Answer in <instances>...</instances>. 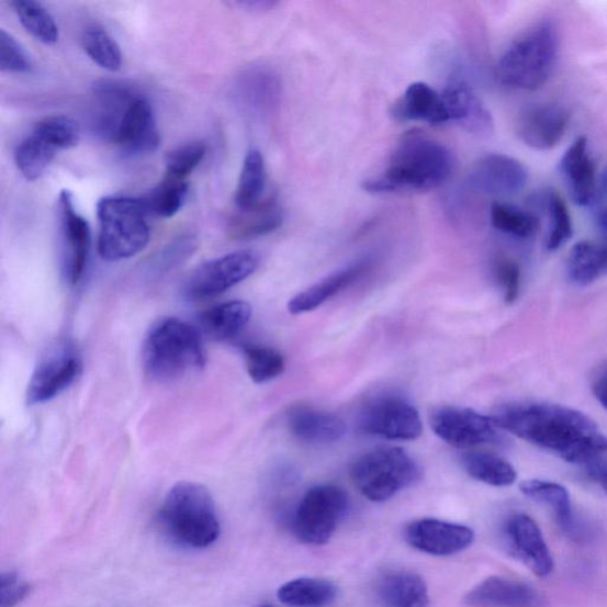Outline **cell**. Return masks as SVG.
Here are the masks:
<instances>
[{"mask_svg": "<svg viewBox=\"0 0 607 607\" xmlns=\"http://www.w3.org/2000/svg\"><path fill=\"white\" fill-rule=\"evenodd\" d=\"M492 419L498 428L571 464L587 468L607 453V438L598 425L586 414L565 406L510 404L497 408Z\"/></svg>", "mask_w": 607, "mask_h": 607, "instance_id": "cell-1", "label": "cell"}, {"mask_svg": "<svg viewBox=\"0 0 607 607\" xmlns=\"http://www.w3.org/2000/svg\"><path fill=\"white\" fill-rule=\"evenodd\" d=\"M453 170L449 147L414 131L396 145L387 169L367 180L363 188L372 194L428 191L446 184Z\"/></svg>", "mask_w": 607, "mask_h": 607, "instance_id": "cell-2", "label": "cell"}, {"mask_svg": "<svg viewBox=\"0 0 607 607\" xmlns=\"http://www.w3.org/2000/svg\"><path fill=\"white\" fill-rule=\"evenodd\" d=\"M158 524L172 542L191 550L211 547L221 532L212 494L192 482H180L170 488L158 513Z\"/></svg>", "mask_w": 607, "mask_h": 607, "instance_id": "cell-3", "label": "cell"}, {"mask_svg": "<svg viewBox=\"0 0 607 607\" xmlns=\"http://www.w3.org/2000/svg\"><path fill=\"white\" fill-rule=\"evenodd\" d=\"M143 363L145 373L160 382L199 372L205 366L200 333L181 319H160L145 338Z\"/></svg>", "mask_w": 607, "mask_h": 607, "instance_id": "cell-4", "label": "cell"}, {"mask_svg": "<svg viewBox=\"0 0 607 607\" xmlns=\"http://www.w3.org/2000/svg\"><path fill=\"white\" fill-rule=\"evenodd\" d=\"M558 54V29L553 22L544 21L516 40L503 54L497 78L515 90H539L552 77Z\"/></svg>", "mask_w": 607, "mask_h": 607, "instance_id": "cell-5", "label": "cell"}, {"mask_svg": "<svg viewBox=\"0 0 607 607\" xmlns=\"http://www.w3.org/2000/svg\"><path fill=\"white\" fill-rule=\"evenodd\" d=\"M149 214L143 199L102 198L97 205L100 257L121 261L139 255L150 243Z\"/></svg>", "mask_w": 607, "mask_h": 607, "instance_id": "cell-6", "label": "cell"}, {"mask_svg": "<svg viewBox=\"0 0 607 607\" xmlns=\"http://www.w3.org/2000/svg\"><path fill=\"white\" fill-rule=\"evenodd\" d=\"M351 480L369 501L386 502L421 479V468L398 448H380L361 456L351 468Z\"/></svg>", "mask_w": 607, "mask_h": 607, "instance_id": "cell-7", "label": "cell"}, {"mask_svg": "<svg viewBox=\"0 0 607 607\" xmlns=\"http://www.w3.org/2000/svg\"><path fill=\"white\" fill-rule=\"evenodd\" d=\"M349 507V496L342 487L324 484L310 488L292 518L294 537L310 546L327 544Z\"/></svg>", "mask_w": 607, "mask_h": 607, "instance_id": "cell-8", "label": "cell"}, {"mask_svg": "<svg viewBox=\"0 0 607 607\" xmlns=\"http://www.w3.org/2000/svg\"><path fill=\"white\" fill-rule=\"evenodd\" d=\"M259 262V256L251 250L234 251L206 261L188 279L187 297L191 301L217 297L254 274Z\"/></svg>", "mask_w": 607, "mask_h": 607, "instance_id": "cell-9", "label": "cell"}, {"mask_svg": "<svg viewBox=\"0 0 607 607\" xmlns=\"http://www.w3.org/2000/svg\"><path fill=\"white\" fill-rule=\"evenodd\" d=\"M359 427L366 435L390 440H416L423 435L419 412L397 395L379 396L369 403L361 413Z\"/></svg>", "mask_w": 607, "mask_h": 607, "instance_id": "cell-10", "label": "cell"}, {"mask_svg": "<svg viewBox=\"0 0 607 607\" xmlns=\"http://www.w3.org/2000/svg\"><path fill=\"white\" fill-rule=\"evenodd\" d=\"M57 209L65 276L71 285H77L86 272L88 260H90L91 227L88 221L76 211L70 191L61 192Z\"/></svg>", "mask_w": 607, "mask_h": 607, "instance_id": "cell-11", "label": "cell"}, {"mask_svg": "<svg viewBox=\"0 0 607 607\" xmlns=\"http://www.w3.org/2000/svg\"><path fill=\"white\" fill-rule=\"evenodd\" d=\"M434 432L457 449L469 450L498 439L492 418L469 408L442 407L431 416Z\"/></svg>", "mask_w": 607, "mask_h": 607, "instance_id": "cell-12", "label": "cell"}, {"mask_svg": "<svg viewBox=\"0 0 607 607\" xmlns=\"http://www.w3.org/2000/svg\"><path fill=\"white\" fill-rule=\"evenodd\" d=\"M528 170L520 160L491 154L475 162L469 173L470 187L486 196H510L525 189Z\"/></svg>", "mask_w": 607, "mask_h": 607, "instance_id": "cell-13", "label": "cell"}, {"mask_svg": "<svg viewBox=\"0 0 607 607\" xmlns=\"http://www.w3.org/2000/svg\"><path fill=\"white\" fill-rule=\"evenodd\" d=\"M404 535L414 550L435 557L461 553L475 541V532L471 528L436 518H421L408 524Z\"/></svg>", "mask_w": 607, "mask_h": 607, "instance_id": "cell-14", "label": "cell"}, {"mask_svg": "<svg viewBox=\"0 0 607 607\" xmlns=\"http://www.w3.org/2000/svg\"><path fill=\"white\" fill-rule=\"evenodd\" d=\"M112 144L130 156H143L158 149L160 135L149 100L139 94L131 102Z\"/></svg>", "mask_w": 607, "mask_h": 607, "instance_id": "cell-15", "label": "cell"}, {"mask_svg": "<svg viewBox=\"0 0 607 607\" xmlns=\"http://www.w3.org/2000/svg\"><path fill=\"white\" fill-rule=\"evenodd\" d=\"M82 370L79 355L65 349L44 359L29 381L27 403L37 405L50 402L78 379Z\"/></svg>", "mask_w": 607, "mask_h": 607, "instance_id": "cell-16", "label": "cell"}, {"mask_svg": "<svg viewBox=\"0 0 607 607\" xmlns=\"http://www.w3.org/2000/svg\"><path fill=\"white\" fill-rule=\"evenodd\" d=\"M506 538L512 553L525 562L527 567L539 577L553 572L554 562L542 531L531 517L515 514L506 525Z\"/></svg>", "mask_w": 607, "mask_h": 607, "instance_id": "cell-17", "label": "cell"}, {"mask_svg": "<svg viewBox=\"0 0 607 607\" xmlns=\"http://www.w3.org/2000/svg\"><path fill=\"white\" fill-rule=\"evenodd\" d=\"M570 124V113L559 105H536L526 109L518 117V137L539 151L553 149L564 138Z\"/></svg>", "mask_w": 607, "mask_h": 607, "instance_id": "cell-18", "label": "cell"}, {"mask_svg": "<svg viewBox=\"0 0 607 607\" xmlns=\"http://www.w3.org/2000/svg\"><path fill=\"white\" fill-rule=\"evenodd\" d=\"M559 168L575 204L588 206L597 201L596 168L585 137L577 138L569 147L560 160Z\"/></svg>", "mask_w": 607, "mask_h": 607, "instance_id": "cell-19", "label": "cell"}, {"mask_svg": "<svg viewBox=\"0 0 607 607\" xmlns=\"http://www.w3.org/2000/svg\"><path fill=\"white\" fill-rule=\"evenodd\" d=\"M441 94L447 103L450 122L457 123L473 135H492L493 115L467 82L453 80Z\"/></svg>", "mask_w": 607, "mask_h": 607, "instance_id": "cell-20", "label": "cell"}, {"mask_svg": "<svg viewBox=\"0 0 607 607\" xmlns=\"http://www.w3.org/2000/svg\"><path fill=\"white\" fill-rule=\"evenodd\" d=\"M472 607H536L539 596L529 585L503 576L487 577L465 597Z\"/></svg>", "mask_w": 607, "mask_h": 607, "instance_id": "cell-21", "label": "cell"}, {"mask_svg": "<svg viewBox=\"0 0 607 607\" xmlns=\"http://www.w3.org/2000/svg\"><path fill=\"white\" fill-rule=\"evenodd\" d=\"M288 423L295 438L314 446L336 442L347 432L345 421L335 414L307 406L292 408Z\"/></svg>", "mask_w": 607, "mask_h": 607, "instance_id": "cell-22", "label": "cell"}, {"mask_svg": "<svg viewBox=\"0 0 607 607\" xmlns=\"http://www.w3.org/2000/svg\"><path fill=\"white\" fill-rule=\"evenodd\" d=\"M400 121L441 125L450 122L446 100L435 88L425 82L412 83L394 106Z\"/></svg>", "mask_w": 607, "mask_h": 607, "instance_id": "cell-23", "label": "cell"}, {"mask_svg": "<svg viewBox=\"0 0 607 607\" xmlns=\"http://www.w3.org/2000/svg\"><path fill=\"white\" fill-rule=\"evenodd\" d=\"M370 268V260L355 262L348 268L340 270L328 278L319 281L314 286L295 295L289 303V311L292 315H302L314 311L325 302H328L337 293L350 286L362 277Z\"/></svg>", "mask_w": 607, "mask_h": 607, "instance_id": "cell-24", "label": "cell"}, {"mask_svg": "<svg viewBox=\"0 0 607 607\" xmlns=\"http://www.w3.org/2000/svg\"><path fill=\"white\" fill-rule=\"evenodd\" d=\"M378 595L384 607H428V588L423 577L406 570L383 574Z\"/></svg>", "mask_w": 607, "mask_h": 607, "instance_id": "cell-25", "label": "cell"}, {"mask_svg": "<svg viewBox=\"0 0 607 607\" xmlns=\"http://www.w3.org/2000/svg\"><path fill=\"white\" fill-rule=\"evenodd\" d=\"M284 214L276 199H266L255 209L236 210L228 224L234 240H250L269 235L283 225Z\"/></svg>", "mask_w": 607, "mask_h": 607, "instance_id": "cell-26", "label": "cell"}, {"mask_svg": "<svg viewBox=\"0 0 607 607\" xmlns=\"http://www.w3.org/2000/svg\"><path fill=\"white\" fill-rule=\"evenodd\" d=\"M251 318V306L244 301H232L212 307L201 317L202 331L215 340L238 336Z\"/></svg>", "mask_w": 607, "mask_h": 607, "instance_id": "cell-27", "label": "cell"}, {"mask_svg": "<svg viewBox=\"0 0 607 607\" xmlns=\"http://www.w3.org/2000/svg\"><path fill=\"white\" fill-rule=\"evenodd\" d=\"M247 106L260 115H270L279 106L281 82L273 70L255 68L247 71L241 82Z\"/></svg>", "mask_w": 607, "mask_h": 607, "instance_id": "cell-28", "label": "cell"}, {"mask_svg": "<svg viewBox=\"0 0 607 607\" xmlns=\"http://www.w3.org/2000/svg\"><path fill=\"white\" fill-rule=\"evenodd\" d=\"M572 283L586 286L607 276V245L582 241L574 245L567 260Z\"/></svg>", "mask_w": 607, "mask_h": 607, "instance_id": "cell-29", "label": "cell"}, {"mask_svg": "<svg viewBox=\"0 0 607 607\" xmlns=\"http://www.w3.org/2000/svg\"><path fill=\"white\" fill-rule=\"evenodd\" d=\"M520 488L528 498L550 507L562 530L573 535L575 524L571 497L565 486L554 482L528 480L520 484Z\"/></svg>", "mask_w": 607, "mask_h": 607, "instance_id": "cell-30", "label": "cell"}, {"mask_svg": "<svg viewBox=\"0 0 607 607\" xmlns=\"http://www.w3.org/2000/svg\"><path fill=\"white\" fill-rule=\"evenodd\" d=\"M336 597V585L319 577H299L278 589L279 600L295 607L329 605Z\"/></svg>", "mask_w": 607, "mask_h": 607, "instance_id": "cell-31", "label": "cell"}, {"mask_svg": "<svg viewBox=\"0 0 607 607\" xmlns=\"http://www.w3.org/2000/svg\"><path fill=\"white\" fill-rule=\"evenodd\" d=\"M266 175L265 160L260 151L250 150L245 160L236 188L235 205L236 210H250L265 201Z\"/></svg>", "mask_w": 607, "mask_h": 607, "instance_id": "cell-32", "label": "cell"}, {"mask_svg": "<svg viewBox=\"0 0 607 607\" xmlns=\"http://www.w3.org/2000/svg\"><path fill=\"white\" fill-rule=\"evenodd\" d=\"M468 475L487 485L503 487L517 480L515 468L496 454L487 452H469L462 458Z\"/></svg>", "mask_w": 607, "mask_h": 607, "instance_id": "cell-33", "label": "cell"}, {"mask_svg": "<svg viewBox=\"0 0 607 607\" xmlns=\"http://www.w3.org/2000/svg\"><path fill=\"white\" fill-rule=\"evenodd\" d=\"M58 150L47 140L32 132L14 153V161L24 179L31 182L37 181L50 167Z\"/></svg>", "mask_w": 607, "mask_h": 607, "instance_id": "cell-34", "label": "cell"}, {"mask_svg": "<svg viewBox=\"0 0 607 607\" xmlns=\"http://www.w3.org/2000/svg\"><path fill=\"white\" fill-rule=\"evenodd\" d=\"M188 191L186 179L166 173L165 179L143 200L150 214L171 218L183 209Z\"/></svg>", "mask_w": 607, "mask_h": 607, "instance_id": "cell-35", "label": "cell"}, {"mask_svg": "<svg viewBox=\"0 0 607 607\" xmlns=\"http://www.w3.org/2000/svg\"><path fill=\"white\" fill-rule=\"evenodd\" d=\"M82 47L91 60L100 68L117 71L123 66V54L120 44L100 25L85 29L81 37Z\"/></svg>", "mask_w": 607, "mask_h": 607, "instance_id": "cell-36", "label": "cell"}, {"mask_svg": "<svg viewBox=\"0 0 607 607\" xmlns=\"http://www.w3.org/2000/svg\"><path fill=\"white\" fill-rule=\"evenodd\" d=\"M25 31L40 42L53 46L60 37L52 13L33 0H16L11 3Z\"/></svg>", "mask_w": 607, "mask_h": 607, "instance_id": "cell-37", "label": "cell"}, {"mask_svg": "<svg viewBox=\"0 0 607 607\" xmlns=\"http://www.w3.org/2000/svg\"><path fill=\"white\" fill-rule=\"evenodd\" d=\"M492 225L501 233L527 239L539 228V218L508 203L494 202L491 211Z\"/></svg>", "mask_w": 607, "mask_h": 607, "instance_id": "cell-38", "label": "cell"}, {"mask_svg": "<svg viewBox=\"0 0 607 607\" xmlns=\"http://www.w3.org/2000/svg\"><path fill=\"white\" fill-rule=\"evenodd\" d=\"M246 369L256 383L272 381L284 373L285 360L278 350L265 346H246Z\"/></svg>", "mask_w": 607, "mask_h": 607, "instance_id": "cell-39", "label": "cell"}, {"mask_svg": "<svg viewBox=\"0 0 607 607\" xmlns=\"http://www.w3.org/2000/svg\"><path fill=\"white\" fill-rule=\"evenodd\" d=\"M544 200L548 220H550L546 248L555 251L571 240L573 235L572 218L566 203L555 192H548Z\"/></svg>", "mask_w": 607, "mask_h": 607, "instance_id": "cell-40", "label": "cell"}, {"mask_svg": "<svg viewBox=\"0 0 607 607\" xmlns=\"http://www.w3.org/2000/svg\"><path fill=\"white\" fill-rule=\"evenodd\" d=\"M33 132L56 147L57 150L72 149L79 144L81 137L78 123L66 115L43 117Z\"/></svg>", "mask_w": 607, "mask_h": 607, "instance_id": "cell-41", "label": "cell"}, {"mask_svg": "<svg viewBox=\"0 0 607 607\" xmlns=\"http://www.w3.org/2000/svg\"><path fill=\"white\" fill-rule=\"evenodd\" d=\"M205 154L206 145L200 140L177 146L167 155V173L187 180L201 165Z\"/></svg>", "mask_w": 607, "mask_h": 607, "instance_id": "cell-42", "label": "cell"}, {"mask_svg": "<svg viewBox=\"0 0 607 607\" xmlns=\"http://www.w3.org/2000/svg\"><path fill=\"white\" fill-rule=\"evenodd\" d=\"M0 69L12 74H26L33 69L31 57L4 29L0 31Z\"/></svg>", "mask_w": 607, "mask_h": 607, "instance_id": "cell-43", "label": "cell"}, {"mask_svg": "<svg viewBox=\"0 0 607 607\" xmlns=\"http://www.w3.org/2000/svg\"><path fill=\"white\" fill-rule=\"evenodd\" d=\"M31 594V585L14 572L0 576V607H14Z\"/></svg>", "mask_w": 607, "mask_h": 607, "instance_id": "cell-44", "label": "cell"}, {"mask_svg": "<svg viewBox=\"0 0 607 607\" xmlns=\"http://www.w3.org/2000/svg\"><path fill=\"white\" fill-rule=\"evenodd\" d=\"M498 283L505 291V301L507 304H513L520 293L521 286V270L518 265L510 259H499L495 268Z\"/></svg>", "mask_w": 607, "mask_h": 607, "instance_id": "cell-45", "label": "cell"}, {"mask_svg": "<svg viewBox=\"0 0 607 607\" xmlns=\"http://www.w3.org/2000/svg\"><path fill=\"white\" fill-rule=\"evenodd\" d=\"M195 249V243L189 236L172 243L169 247L162 250L159 259L157 260L158 270H170L176 263H179L183 259L191 256L192 250Z\"/></svg>", "mask_w": 607, "mask_h": 607, "instance_id": "cell-46", "label": "cell"}, {"mask_svg": "<svg viewBox=\"0 0 607 607\" xmlns=\"http://www.w3.org/2000/svg\"><path fill=\"white\" fill-rule=\"evenodd\" d=\"M587 472L589 477L599 482V484L604 488V492L607 494V463L604 461V458L600 459V461L588 465Z\"/></svg>", "mask_w": 607, "mask_h": 607, "instance_id": "cell-47", "label": "cell"}, {"mask_svg": "<svg viewBox=\"0 0 607 607\" xmlns=\"http://www.w3.org/2000/svg\"><path fill=\"white\" fill-rule=\"evenodd\" d=\"M594 393L600 405L607 411V372L595 381Z\"/></svg>", "mask_w": 607, "mask_h": 607, "instance_id": "cell-48", "label": "cell"}, {"mask_svg": "<svg viewBox=\"0 0 607 607\" xmlns=\"http://www.w3.org/2000/svg\"><path fill=\"white\" fill-rule=\"evenodd\" d=\"M597 225L607 241V209H603L597 214Z\"/></svg>", "mask_w": 607, "mask_h": 607, "instance_id": "cell-49", "label": "cell"}, {"mask_svg": "<svg viewBox=\"0 0 607 607\" xmlns=\"http://www.w3.org/2000/svg\"><path fill=\"white\" fill-rule=\"evenodd\" d=\"M598 199H602V200L607 199V167L603 172L600 182L598 184L597 200Z\"/></svg>", "mask_w": 607, "mask_h": 607, "instance_id": "cell-50", "label": "cell"}, {"mask_svg": "<svg viewBox=\"0 0 607 607\" xmlns=\"http://www.w3.org/2000/svg\"><path fill=\"white\" fill-rule=\"evenodd\" d=\"M261 607H273V606H270V605H265V606H261Z\"/></svg>", "mask_w": 607, "mask_h": 607, "instance_id": "cell-51", "label": "cell"}]
</instances>
